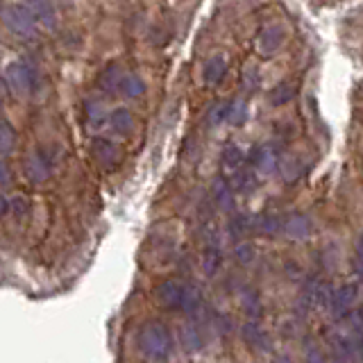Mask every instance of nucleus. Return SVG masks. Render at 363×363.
Wrapping results in <instances>:
<instances>
[{
  "label": "nucleus",
  "instance_id": "6",
  "mask_svg": "<svg viewBox=\"0 0 363 363\" xmlns=\"http://www.w3.org/2000/svg\"><path fill=\"white\" fill-rule=\"evenodd\" d=\"M225 71H227V64L223 57H213V60H209L207 68H204V79H207L209 84H218Z\"/></svg>",
  "mask_w": 363,
  "mask_h": 363
},
{
  "label": "nucleus",
  "instance_id": "14",
  "mask_svg": "<svg viewBox=\"0 0 363 363\" xmlns=\"http://www.w3.org/2000/svg\"><path fill=\"white\" fill-rule=\"evenodd\" d=\"M357 261H359V275L363 277V234H361V241L357 247Z\"/></svg>",
  "mask_w": 363,
  "mask_h": 363
},
{
  "label": "nucleus",
  "instance_id": "1",
  "mask_svg": "<svg viewBox=\"0 0 363 363\" xmlns=\"http://www.w3.org/2000/svg\"><path fill=\"white\" fill-rule=\"evenodd\" d=\"M139 350L147 361L164 363L170 359V354H173V350H175L173 334H170V329L159 320L145 323L139 332Z\"/></svg>",
  "mask_w": 363,
  "mask_h": 363
},
{
  "label": "nucleus",
  "instance_id": "8",
  "mask_svg": "<svg viewBox=\"0 0 363 363\" xmlns=\"http://www.w3.org/2000/svg\"><path fill=\"white\" fill-rule=\"evenodd\" d=\"M202 264H204V272L207 275H213L216 270H218L220 266V250L218 245H207V250H204V259H202Z\"/></svg>",
  "mask_w": 363,
  "mask_h": 363
},
{
  "label": "nucleus",
  "instance_id": "5",
  "mask_svg": "<svg viewBox=\"0 0 363 363\" xmlns=\"http://www.w3.org/2000/svg\"><path fill=\"white\" fill-rule=\"evenodd\" d=\"M332 345H334V359H336V363H350L352 361V352H354V343H352V338H347L345 334L334 336Z\"/></svg>",
  "mask_w": 363,
  "mask_h": 363
},
{
  "label": "nucleus",
  "instance_id": "4",
  "mask_svg": "<svg viewBox=\"0 0 363 363\" xmlns=\"http://www.w3.org/2000/svg\"><path fill=\"white\" fill-rule=\"evenodd\" d=\"M179 343L186 352H198L202 347V336L196 325H184L179 329Z\"/></svg>",
  "mask_w": 363,
  "mask_h": 363
},
{
  "label": "nucleus",
  "instance_id": "16",
  "mask_svg": "<svg viewBox=\"0 0 363 363\" xmlns=\"http://www.w3.org/2000/svg\"><path fill=\"white\" fill-rule=\"evenodd\" d=\"M272 363H293L289 357H275V359H272Z\"/></svg>",
  "mask_w": 363,
  "mask_h": 363
},
{
  "label": "nucleus",
  "instance_id": "7",
  "mask_svg": "<svg viewBox=\"0 0 363 363\" xmlns=\"http://www.w3.org/2000/svg\"><path fill=\"white\" fill-rule=\"evenodd\" d=\"M281 41H284V32L279 30V28H270V30H266L264 34H261V39H259V43H261V48H264V52H275L279 45H281Z\"/></svg>",
  "mask_w": 363,
  "mask_h": 363
},
{
  "label": "nucleus",
  "instance_id": "17",
  "mask_svg": "<svg viewBox=\"0 0 363 363\" xmlns=\"http://www.w3.org/2000/svg\"><path fill=\"white\" fill-rule=\"evenodd\" d=\"M7 211V202H5V198L3 196H0V216H3Z\"/></svg>",
  "mask_w": 363,
  "mask_h": 363
},
{
  "label": "nucleus",
  "instance_id": "15",
  "mask_svg": "<svg viewBox=\"0 0 363 363\" xmlns=\"http://www.w3.org/2000/svg\"><path fill=\"white\" fill-rule=\"evenodd\" d=\"M238 255H241V261H250V255L252 252H250V247H241L238 250Z\"/></svg>",
  "mask_w": 363,
  "mask_h": 363
},
{
  "label": "nucleus",
  "instance_id": "13",
  "mask_svg": "<svg viewBox=\"0 0 363 363\" xmlns=\"http://www.w3.org/2000/svg\"><path fill=\"white\" fill-rule=\"evenodd\" d=\"M291 96H293V89H286V84H281L279 96H272V102H275V105H281V102H286Z\"/></svg>",
  "mask_w": 363,
  "mask_h": 363
},
{
  "label": "nucleus",
  "instance_id": "2",
  "mask_svg": "<svg viewBox=\"0 0 363 363\" xmlns=\"http://www.w3.org/2000/svg\"><path fill=\"white\" fill-rule=\"evenodd\" d=\"M157 298L162 300V304H166L168 309H179L189 315H196L202 309L200 293L193 286H186V284L175 281V279L164 281L162 286L157 289Z\"/></svg>",
  "mask_w": 363,
  "mask_h": 363
},
{
  "label": "nucleus",
  "instance_id": "3",
  "mask_svg": "<svg viewBox=\"0 0 363 363\" xmlns=\"http://www.w3.org/2000/svg\"><path fill=\"white\" fill-rule=\"evenodd\" d=\"M359 300V286L357 284H345V286H340L336 293H332V298H329V304H332V313L338 318L347 313L352 306L357 304Z\"/></svg>",
  "mask_w": 363,
  "mask_h": 363
},
{
  "label": "nucleus",
  "instance_id": "18",
  "mask_svg": "<svg viewBox=\"0 0 363 363\" xmlns=\"http://www.w3.org/2000/svg\"><path fill=\"white\" fill-rule=\"evenodd\" d=\"M361 354H363V340H361Z\"/></svg>",
  "mask_w": 363,
  "mask_h": 363
},
{
  "label": "nucleus",
  "instance_id": "12",
  "mask_svg": "<svg viewBox=\"0 0 363 363\" xmlns=\"http://www.w3.org/2000/svg\"><path fill=\"white\" fill-rule=\"evenodd\" d=\"M306 363H327L323 350H318V347H309V350H306Z\"/></svg>",
  "mask_w": 363,
  "mask_h": 363
},
{
  "label": "nucleus",
  "instance_id": "10",
  "mask_svg": "<svg viewBox=\"0 0 363 363\" xmlns=\"http://www.w3.org/2000/svg\"><path fill=\"white\" fill-rule=\"evenodd\" d=\"M243 336H245V340H247L250 345H255V347H259V350H266V345H268L266 334L261 332L259 327H255V325H245V327H243Z\"/></svg>",
  "mask_w": 363,
  "mask_h": 363
},
{
  "label": "nucleus",
  "instance_id": "9",
  "mask_svg": "<svg viewBox=\"0 0 363 363\" xmlns=\"http://www.w3.org/2000/svg\"><path fill=\"white\" fill-rule=\"evenodd\" d=\"M309 230H311V225H309V220L304 218V216H293V218L286 223V232L291 236H295V238L306 236V234H309Z\"/></svg>",
  "mask_w": 363,
  "mask_h": 363
},
{
  "label": "nucleus",
  "instance_id": "11",
  "mask_svg": "<svg viewBox=\"0 0 363 363\" xmlns=\"http://www.w3.org/2000/svg\"><path fill=\"white\" fill-rule=\"evenodd\" d=\"M241 162H243V152L238 150V147H230L227 155H225V164L232 166V168H238V166H241Z\"/></svg>",
  "mask_w": 363,
  "mask_h": 363
}]
</instances>
